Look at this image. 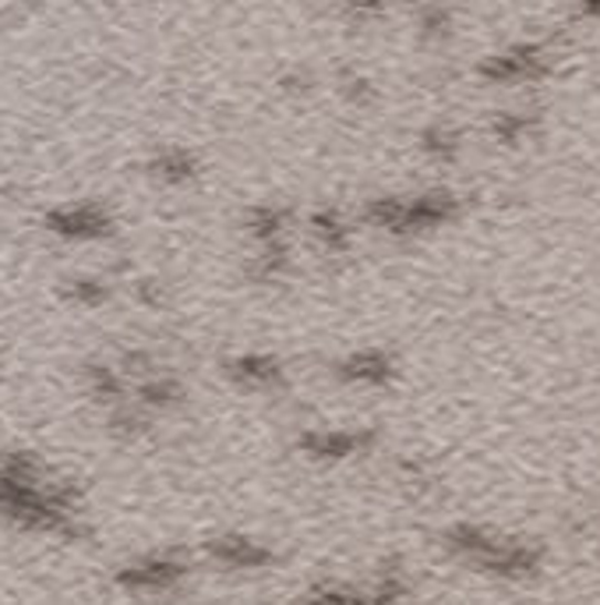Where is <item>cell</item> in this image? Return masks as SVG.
<instances>
[{
  "label": "cell",
  "mask_w": 600,
  "mask_h": 605,
  "mask_svg": "<svg viewBox=\"0 0 600 605\" xmlns=\"http://www.w3.org/2000/svg\"><path fill=\"white\" fill-rule=\"evenodd\" d=\"M88 386H93V394H96V397H106V400L120 397V379L114 376L110 368H103V365H93V368H88Z\"/></svg>",
  "instance_id": "e0dca14e"
},
{
  "label": "cell",
  "mask_w": 600,
  "mask_h": 605,
  "mask_svg": "<svg viewBox=\"0 0 600 605\" xmlns=\"http://www.w3.org/2000/svg\"><path fill=\"white\" fill-rule=\"evenodd\" d=\"M424 149H428L431 156L452 159V156L460 153V138L452 135L449 128H431V132H424Z\"/></svg>",
  "instance_id": "5bb4252c"
},
{
  "label": "cell",
  "mask_w": 600,
  "mask_h": 605,
  "mask_svg": "<svg viewBox=\"0 0 600 605\" xmlns=\"http://www.w3.org/2000/svg\"><path fill=\"white\" fill-rule=\"evenodd\" d=\"M248 230L262 248L283 244V212L280 209H251L248 212Z\"/></svg>",
  "instance_id": "7c38bea8"
},
{
  "label": "cell",
  "mask_w": 600,
  "mask_h": 605,
  "mask_svg": "<svg viewBox=\"0 0 600 605\" xmlns=\"http://www.w3.org/2000/svg\"><path fill=\"white\" fill-rule=\"evenodd\" d=\"M152 174L162 177V181H170V185H185L198 174V164H194V156L185 149H167L152 164Z\"/></svg>",
  "instance_id": "8fae6325"
},
{
  "label": "cell",
  "mask_w": 600,
  "mask_h": 605,
  "mask_svg": "<svg viewBox=\"0 0 600 605\" xmlns=\"http://www.w3.org/2000/svg\"><path fill=\"white\" fill-rule=\"evenodd\" d=\"M67 294L82 301V305H99V301L106 298V283L103 280H88V277H78L67 283Z\"/></svg>",
  "instance_id": "2e32d148"
},
{
  "label": "cell",
  "mask_w": 600,
  "mask_h": 605,
  "mask_svg": "<svg viewBox=\"0 0 600 605\" xmlns=\"http://www.w3.org/2000/svg\"><path fill=\"white\" fill-rule=\"evenodd\" d=\"M445 545L452 556H460L474 571L502 577V581H523L537 574L540 549L523 539H505L495 531H484L477 524H456L445 531Z\"/></svg>",
  "instance_id": "6da1fadb"
},
{
  "label": "cell",
  "mask_w": 600,
  "mask_h": 605,
  "mask_svg": "<svg viewBox=\"0 0 600 605\" xmlns=\"http://www.w3.org/2000/svg\"><path fill=\"white\" fill-rule=\"evenodd\" d=\"M364 442H371V436H360V432H307V436H301L304 453L322 457V460L350 457L364 447Z\"/></svg>",
  "instance_id": "30bf717a"
},
{
  "label": "cell",
  "mask_w": 600,
  "mask_h": 605,
  "mask_svg": "<svg viewBox=\"0 0 600 605\" xmlns=\"http://www.w3.org/2000/svg\"><path fill=\"white\" fill-rule=\"evenodd\" d=\"M206 553L215 563L230 566V571H265V566L276 560V553H272L265 542L251 535H220L206 545Z\"/></svg>",
  "instance_id": "8992f818"
},
{
  "label": "cell",
  "mask_w": 600,
  "mask_h": 605,
  "mask_svg": "<svg viewBox=\"0 0 600 605\" xmlns=\"http://www.w3.org/2000/svg\"><path fill=\"white\" fill-rule=\"evenodd\" d=\"M392 358L386 351H357L350 358L339 362V379L347 383H360V386H381L392 379Z\"/></svg>",
  "instance_id": "ba28073f"
},
{
  "label": "cell",
  "mask_w": 600,
  "mask_h": 605,
  "mask_svg": "<svg viewBox=\"0 0 600 605\" xmlns=\"http://www.w3.org/2000/svg\"><path fill=\"white\" fill-rule=\"evenodd\" d=\"M43 223H46V230H53V234L71 238V241H99L114 230L110 212L93 206V202L50 209Z\"/></svg>",
  "instance_id": "3957f363"
},
{
  "label": "cell",
  "mask_w": 600,
  "mask_h": 605,
  "mask_svg": "<svg viewBox=\"0 0 600 605\" xmlns=\"http://www.w3.org/2000/svg\"><path fill=\"white\" fill-rule=\"evenodd\" d=\"M227 372H230V379H238L241 386H254V389L283 383V368L276 358H269V354H244V358H233L227 365Z\"/></svg>",
  "instance_id": "9c48e42d"
},
{
  "label": "cell",
  "mask_w": 600,
  "mask_h": 605,
  "mask_svg": "<svg viewBox=\"0 0 600 605\" xmlns=\"http://www.w3.org/2000/svg\"><path fill=\"white\" fill-rule=\"evenodd\" d=\"M460 212V202L452 191H428L417 199H375L364 209L371 227L392 230V234H417V230L442 227Z\"/></svg>",
  "instance_id": "7a4b0ae2"
},
{
  "label": "cell",
  "mask_w": 600,
  "mask_h": 605,
  "mask_svg": "<svg viewBox=\"0 0 600 605\" xmlns=\"http://www.w3.org/2000/svg\"><path fill=\"white\" fill-rule=\"evenodd\" d=\"M312 234L325 244V248H333V252H343V248L350 244V227L343 223L336 212H315L312 217Z\"/></svg>",
  "instance_id": "4fadbf2b"
},
{
  "label": "cell",
  "mask_w": 600,
  "mask_h": 605,
  "mask_svg": "<svg viewBox=\"0 0 600 605\" xmlns=\"http://www.w3.org/2000/svg\"><path fill=\"white\" fill-rule=\"evenodd\" d=\"M188 577V566L173 556H145L117 571V584L127 592H170Z\"/></svg>",
  "instance_id": "277c9868"
},
{
  "label": "cell",
  "mask_w": 600,
  "mask_h": 605,
  "mask_svg": "<svg viewBox=\"0 0 600 605\" xmlns=\"http://www.w3.org/2000/svg\"><path fill=\"white\" fill-rule=\"evenodd\" d=\"M141 404H149V407H167L180 397V386L170 383V379H162V383H145L141 389Z\"/></svg>",
  "instance_id": "9a60e30c"
},
{
  "label": "cell",
  "mask_w": 600,
  "mask_h": 605,
  "mask_svg": "<svg viewBox=\"0 0 600 605\" xmlns=\"http://www.w3.org/2000/svg\"><path fill=\"white\" fill-rule=\"evenodd\" d=\"M297 605H407V584L399 581V574H386L371 595L339 588V584H322V588L307 592Z\"/></svg>",
  "instance_id": "5b68a950"
},
{
  "label": "cell",
  "mask_w": 600,
  "mask_h": 605,
  "mask_svg": "<svg viewBox=\"0 0 600 605\" xmlns=\"http://www.w3.org/2000/svg\"><path fill=\"white\" fill-rule=\"evenodd\" d=\"M544 71V50L540 46H513L505 53H495L481 64V75L487 82H519V79H534Z\"/></svg>",
  "instance_id": "52a82bcc"
},
{
  "label": "cell",
  "mask_w": 600,
  "mask_h": 605,
  "mask_svg": "<svg viewBox=\"0 0 600 605\" xmlns=\"http://www.w3.org/2000/svg\"><path fill=\"white\" fill-rule=\"evenodd\" d=\"M110 429H114L117 436H138V432L145 429V418L135 415V411H117V415L110 418Z\"/></svg>",
  "instance_id": "ac0fdd59"
}]
</instances>
